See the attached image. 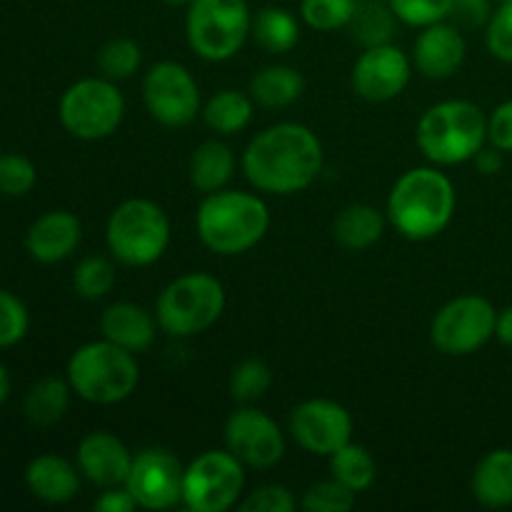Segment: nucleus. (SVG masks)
<instances>
[{
    "label": "nucleus",
    "mask_w": 512,
    "mask_h": 512,
    "mask_svg": "<svg viewBox=\"0 0 512 512\" xmlns=\"http://www.w3.org/2000/svg\"><path fill=\"white\" fill-rule=\"evenodd\" d=\"M355 495L350 488H345L343 483L338 480H323V483H315L305 490L303 500V510L308 512H348L353 510L355 505Z\"/></svg>",
    "instance_id": "c9c22d12"
},
{
    "label": "nucleus",
    "mask_w": 512,
    "mask_h": 512,
    "mask_svg": "<svg viewBox=\"0 0 512 512\" xmlns=\"http://www.w3.org/2000/svg\"><path fill=\"white\" fill-rule=\"evenodd\" d=\"M138 508V503L133 500V495L125 490V485L118 488H105V493L95 500V510L100 512H130Z\"/></svg>",
    "instance_id": "37998d69"
},
{
    "label": "nucleus",
    "mask_w": 512,
    "mask_h": 512,
    "mask_svg": "<svg viewBox=\"0 0 512 512\" xmlns=\"http://www.w3.org/2000/svg\"><path fill=\"white\" fill-rule=\"evenodd\" d=\"M100 333L105 340L130 350V353H143L155 343L158 335V318L135 303H115L105 308L100 318Z\"/></svg>",
    "instance_id": "412c9836"
},
{
    "label": "nucleus",
    "mask_w": 512,
    "mask_h": 512,
    "mask_svg": "<svg viewBox=\"0 0 512 512\" xmlns=\"http://www.w3.org/2000/svg\"><path fill=\"white\" fill-rule=\"evenodd\" d=\"M225 443L248 468L270 470L285 455V438L278 423L253 405H245L230 415L225 423Z\"/></svg>",
    "instance_id": "4468645a"
},
{
    "label": "nucleus",
    "mask_w": 512,
    "mask_h": 512,
    "mask_svg": "<svg viewBox=\"0 0 512 512\" xmlns=\"http://www.w3.org/2000/svg\"><path fill=\"white\" fill-rule=\"evenodd\" d=\"M488 143L503 153H512V100H505L490 113Z\"/></svg>",
    "instance_id": "79ce46f5"
},
{
    "label": "nucleus",
    "mask_w": 512,
    "mask_h": 512,
    "mask_svg": "<svg viewBox=\"0 0 512 512\" xmlns=\"http://www.w3.org/2000/svg\"><path fill=\"white\" fill-rule=\"evenodd\" d=\"M323 170V145L300 123H278L255 135L243 153V173L260 193L293 195Z\"/></svg>",
    "instance_id": "f257e3e1"
},
{
    "label": "nucleus",
    "mask_w": 512,
    "mask_h": 512,
    "mask_svg": "<svg viewBox=\"0 0 512 512\" xmlns=\"http://www.w3.org/2000/svg\"><path fill=\"white\" fill-rule=\"evenodd\" d=\"M485 43L495 58L503 60V63H512V0H505L498 5V10H493Z\"/></svg>",
    "instance_id": "58836bf2"
},
{
    "label": "nucleus",
    "mask_w": 512,
    "mask_h": 512,
    "mask_svg": "<svg viewBox=\"0 0 512 512\" xmlns=\"http://www.w3.org/2000/svg\"><path fill=\"white\" fill-rule=\"evenodd\" d=\"M70 393H73V388H70L68 380L55 378V375L35 380L23 398L25 418L33 425H40V428L55 425L68 413Z\"/></svg>",
    "instance_id": "393cba45"
},
{
    "label": "nucleus",
    "mask_w": 512,
    "mask_h": 512,
    "mask_svg": "<svg viewBox=\"0 0 512 512\" xmlns=\"http://www.w3.org/2000/svg\"><path fill=\"white\" fill-rule=\"evenodd\" d=\"M105 243L110 255L128 268L153 265L170 243L168 215L153 200H125L110 213Z\"/></svg>",
    "instance_id": "423d86ee"
},
{
    "label": "nucleus",
    "mask_w": 512,
    "mask_h": 512,
    "mask_svg": "<svg viewBox=\"0 0 512 512\" xmlns=\"http://www.w3.org/2000/svg\"><path fill=\"white\" fill-rule=\"evenodd\" d=\"M250 35L268 53H290L300 40V23L290 10L268 5L253 18Z\"/></svg>",
    "instance_id": "bb28decb"
},
{
    "label": "nucleus",
    "mask_w": 512,
    "mask_h": 512,
    "mask_svg": "<svg viewBox=\"0 0 512 512\" xmlns=\"http://www.w3.org/2000/svg\"><path fill=\"white\" fill-rule=\"evenodd\" d=\"M495 338L505 345V348H512V305L505 308L503 313H498V323H495Z\"/></svg>",
    "instance_id": "a18cd8bd"
},
{
    "label": "nucleus",
    "mask_w": 512,
    "mask_h": 512,
    "mask_svg": "<svg viewBox=\"0 0 512 512\" xmlns=\"http://www.w3.org/2000/svg\"><path fill=\"white\" fill-rule=\"evenodd\" d=\"M30 313L18 295L0 290V348H13L28 335Z\"/></svg>",
    "instance_id": "e433bc0d"
},
{
    "label": "nucleus",
    "mask_w": 512,
    "mask_h": 512,
    "mask_svg": "<svg viewBox=\"0 0 512 512\" xmlns=\"http://www.w3.org/2000/svg\"><path fill=\"white\" fill-rule=\"evenodd\" d=\"M270 388H273V370H270V365L265 360L245 358L233 368V375H230V395L238 403H258L260 398L268 395Z\"/></svg>",
    "instance_id": "7c9ffc66"
},
{
    "label": "nucleus",
    "mask_w": 512,
    "mask_h": 512,
    "mask_svg": "<svg viewBox=\"0 0 512 512\" xmlns=\"http://www.w3.org/2000/svg\"><path fill=\"white\" fill-rule=\"evenodd\" d=\"M330 473L353 493H363L378 478V463H375L373 453L368 448L355 445L350 440L348 445H343V448L330 455Z\"/></svg>",
    "instance_id": "c85d7f7f"
},
{
    "label": "nucleus",
    "mask_w": 512,
    "mask_h": 512,
    "mask_svg": "<svg viewBox=\"0 0 512 512\" xmlns=\"http://www.w3.org/2000/svg\"><path fill=\"white\" fill-rule=\"evenodd\" d=\"M253 15L245 0H193L185 18V35L203 60L223 63L235 58L248 40Z\"/></svg>",
    "instance_id": "6e6552de"
},
{
    "label": "nucleus",
    "mask_w": 512,
    "mask_h": 512,
    "mask_svg": "<svg viewBox=\"0 0 512 512\" xmlns=\"http://www.w3.org/2000/svg\"><path fill=\"white\" fill-rule=\"evenodd\" d=\"M198 235L208 250L218 255H240L253 250L270 228V213L265 200L243 190H218L208 193L200 203Z\"/></svg>",
    "instance_id": "7ed1b4c3"
},
{
    "label": "nucleus",
    "mask_w": 512,
    "mask_h": 512,
    "mask_svg": "<svg viewBox=\"0 0 512 512\" xmlns=\"http://www.w3.org/2000/svg\"><path fill=\"white\" fill-rule=\"evenodd\" d=\"M243 512H293L295 498L285 485H263L240 503Z\"/></svg>",
    "instance_id": "ea45409f"
},
{
    "label": "nucleus",
    "mask_w": 512,
    "mask_h": 512,
    "mask_svg": "<svg viewBox=\"0 0 512 512\" xmlns=\"http://www.w3.org/2000/svg\"><path fill=\"white\" fill-rule=\"evenodd\" d=\"M415 140L430 163H465L488 143V115L470 100H443L430 105L418 120Z\"/></svg>",
    "instance_id": "20e7f679"
},
{
    "label": "nucleus",
    "mask_w": 512,
    "mask_h": 512,
    "mask_svg": "<svg viewBox=\"0 0 512 512\" xmlns=\"http://www.w3.org/2000/svg\"><path fill=\"white\" fill-rule=\"evenodd\" d=\"M395 20L398 15L393 13L388 0H358V8H355L353 20H350V30H353L355 40L365 45V48H373V45H385L390 43L395 30Z\"/></svg>",
    "instance_id": "c756f323"
},
{
    "label": "nucleus",
    "mask_w": 512,
    "mask_h": 512,
    "mask_svg": "<svg viewBox=\"0 0 512 512\" xmlns=\"http://www.w3.org/2000/svg\"><path fill=\"white\" fill-rule=\"evenodd\" d=\"M38 183V170L33 160L18 153L0 155V195L8 198H23Z\"/></svg>",
    "instance_id": "f704fd0d"
},
{
    "label": "nucleus",
    "mask_w": 512,
    "mask_h": 512,
    "mask_svg": "<svg viewBox=\"0 0 512 512\" xmlns=\"http://www.w3.org/2000/svg\"><path fill=\"white\" fill-rule=\"evenodd\" d=\"M235 173L233 150L218 140L198 145L190 158V183L203 193H218L230 183Z\"/></svg>",
    "instance_id": "a878e982"
},
{
    "label": "nucleus",
    "mask_w": 512,
    "mask_h": 512,
    "mask_svg": "<svg viewBox=\"0 0 512 512\" xmlns=\"http://www.w3.org/2000/svg\"><path fill=\"white\" fill-rule=\"evenodd\" d=\"M25 485L43 503L63 505L80 493V473L73 463H68L60 455L45 453L28 463Z\"/></svg>",
    "instance_id": "aec40b11"
},
{
    "label": "nucleus",
    "mask_w": 512,
    "mask_h": 512,
    "mask_svg": "<svg viewBox=\"0 0 512 512\" xmlns=\"http://www.w3.org/2000/svg\"><path fill=\"white\" fill-rule=\"evenodd\" d=\"M165 3H168V5H190L193 0H165Z\"/></svg>",
    "instance_id": "de8ad7c7"
},
{
    "label": "nucleus",
    "mask_w": 512,
    "mask_h": 512,
    "mask_svg": "<svg viewBox=\"0 0 512 512\" xmlns=\"http://www.w3.org/2000/svg\"><path fill=\"white\" fill-rule=\"evenodd\" d=\"M358 0H303L300 3V15H303L305 25L320 33H330V30L348 28L353 20Z\"/></svg>",
    "instance_id": "72a5a7b5"
},
{
    "label": "nucleus",
    "mask_w": 512,
    "mask_h": 512,
    "mask_svg": "<svg viewBox=\"0 0 512 512\" xmlns=\"http://www.w3.org/2000/svg\"><path fill=\"white\" fill-rule=\"evenodd\" d=\"M385 220L378 208L365 203L348 205L333 223V235L345 250H365L383 238Z\"/></svg>",
    "instance_id": "b1692460"
},
{
    "label": "nucleus",
    "mask_w": 512,
    "mask_h": 512,
    "mask_svg": "<svg viewBox=\"0 0 512 512\" xmlns=\"http://www.w3.org/2000/svg\"><path fill=\"white\" fill-rule=\"evenodd\" d=\"M253 103L255 100L240 90H220L205 103L203 120L213 133L235 135L253 120Z\"/></svg>",
    "instance_id": "cd10ccee"
},
{
    "label": "nucleus",
    "mask_w": 512,
    "mask_h": 512,
    "mask_svg": "<svg viewBox=\"0 0 512 512\" xmlns=\"http://www.w3.org/2000/svg\"><path fill=\"white\" fill-rule=\"evenodd\" d=\"M133 458L128 445L108 430L88 433L78 445V470L100 488H118L128 480Z\"/></svg>",
    "instance_id": "f3484780"
},
{
    "label": "nucleus",
    "mask_w": 512,
    "mask_h": 512,
    "mask_svg": "<svg viewBox=\"0 0 512 512\" xmlns=\"http://www.w3.org/2000/svg\"><path fill=\"white\" fill-rule=\"evenodd\" d=\"M493 18V0H450L448 20L460 30L488 28Z\"/></svg>",
    "instance_id": "a19ab883"
},
{
    "label": "nucleus",
    "mask_w": 512,
    "mask_h": 512,
    "mask_svg": "<svg viewBox=\"0 0 512 512\" xmlns=\"http://www.w3.org/2000/svg\"><path fill=\"white\" fill-rule=\"evenodd\" d=\"M225 310V288L208 273L175 278L155 303L158 325L173 338H193L220 320Z\"/></svg>",
    "instance_id": "0eeeda50"
},
{
    "label": "nucleus",
    "mask_w": 512,
    "mask_h": 512,
    "mask_svg": "<svg viewBox=\"0 0 512 512\" xmlns=\"http://www.w3.org/2000/svg\"><path fill=\"white\" fill-rule=\"evenodd\" d=\"M498 310L483 295H460L435 313L430 325V340L450 358L473 355L495 338Z\"/></svg>",
    "instance_id": "9d476101"
},
{
    "label": "nucleus",
    "mask_w": 512,
    "mask_h": 512,
    "mask_svg": "<svg viewBox=\"0 0 512 512\" xmlns=\"http://www.w3.org/2000/svg\"><path fill=\"white\" fill-rule=\"evenodd\" d=\"M290 433L303 450L330 458L353 438V418L335 400H305L290 413Z\"/></svg>",
    "instance_id": "2eb2a0df"
},
{
    "label": "nucleus",
    "mask_w": 512,
    "mask_h": 512,
    "mask_svg": "<svg viewBox=\"0 0 512 512\" xmlns=\"http://www.w3.org/2000/svg\"><path fill=\"white\" fill-rule=\"evenodd\" d=\"M493 3H498V5H500V3H505V0H493Z\"/></svg>",
    "instance_id": "09e8293b"
},
{
    "label": "nucleus",
    "mask_w": 512,
    "mask_h": 512,
    "mask_svg": "<svg viewBox=\"0 0 512 512\" xmlns=\"http://www.w3.org/2000/svg\"><path fill=\"white\" fill-rule=\"evenodd\" d=\"M115 265L103 255L83 258L73 270V288L83 300H100L115 288Z\"/></svg>",
    "instance_id": "2f4dec72"
},
{
    "label": "nucleus",
    "mask_w": 512,
    "mask_h": 512,
    "mask_svg": "<svg viewBox=\"0 0 512 512\" xmlns=\"http://www.w3.org/2000/svg\"><path fill=\"white\" fill-rule=\"evenodd\" d=\"M475 165L483 175H495L500 168H503V150H498L495 145L490 148H483L478 155H475Z\"/></svg>",
    "instance_id": "c03bdc74"
},
{
    "label": "nucleus",
    "mask_w": 512,
    "mask_h": 512,
    "mask_svg": "<svg viewBox=\"0 0 512 512\" xmlns=\"http://www.w3.org/2000/svg\"><path fill=\"white\" fill-rule=\"evenodd\" d=\"M305 80L290 65H265L250 78V98L270 110L288 108L303 95Z\"/></svg>",
    "instance_id": "5701e85b"
},
{
    "label": "nucleus",
    "mask_w": 512,
    "mask_h": 512,
    "mask_svg": "<svg viewBox=\"0 0 512 512\" xmlns=\"http://www.w3.org/2000/svg\"><path fill=\"white\" fill-rule=\"evenodd\" d=\"M410 60L395 45H373L353 65V90L368 103L398 98L410 80Z\"/></svg>",
    "instance_id": "dca6fc26"
},
{
    "label": "nucleus",
    "mask_w": 512,
    "mask_h": 512,
    "mask_svg": "<svg viewBox=\"0 0 512 512\" xmlns=\"http://www.w3.org/2000/svg\"><path fill=\"white\" fill-rule=\"evenodd\" d=\"M83 225L68 210H48L25 233V250L35 263L55 265L68 260L78 250Z\"/></svg>",
    "instance_id": "6ab92c4d"
},
{
    "label": "nucleus",
    "mask_w": 512,
    "mask_h": 512,
    "mask_svg": "<svg viewBox=\"0 0 512 512\" xmlns=\"http://www.w3.org/2000/svg\"><path fill=\"white\" fill-rule=\"evenodd\" d=\"M68 383L78 398L93 405L123 403L140 383L138 360L110 340H95L70 355Z\"/></svg>",
    "instance_id": "39448f33"
},
{
    "label": "nucleus",
    "mask_w": 512,
    "mask_h": 512,
    "mask_svg": "<svg viewBox=\"0 0 512 512\" xmlns=\"http://www.w3.org/2000/svg\"><path fill=\"white\" fill-rule=\"evenodd\" d=\"M245 488L243 463L230 450H208L185 468L183 505L193 512H225Z\"/></svg>",
    "instance_id": "9b49d317"
},
{
    "label": "nucleus",
    "mask_w": 512,
    "mask_h": 512,
    "mask_svg": "<svg viewBox=\"0 0 512 512\" xmlns=\"http://www.w3.org/2000/svg\"><path fill=\"white\" fill-rule=\"evenodd\" d=\"M143 100L148 113L168 128H185L200 113V90L193 73L175 60L155 63L145 73Z\"/></svg>",
    "instance_id": "f8f14e48"
},
{
    "label": "nucleus",
    "mask_w": 512,
    "mask_h": 512,
    "mask_svg": "<svg viewBox=\"0 0 512 512\" xmlns=\"http://www.w3.org/2000/svg\"><path fill=\"white\" fill-rule=\"evenodd\" d=\"M473 495L485 508L512 505V450L498 448L485 455L473 473Z\"/></svg>",
    "instance_id": "4be33fe9"
},
{
    "label": "nucleus",
    "mask_w": 512,
    "mask_h": 512,
    "mask_svg": "<svg viewBox=\"0 0 512 512\" xmlns=\"http://www.w3.org/2000/svg\"><path fill=\"white\" fill-rule=\"evenodd\" d=\"M185 468L170 450L148 448L133 458L125 490L133 495L138 508L170 510L183 503Z\"/></svg>",
    "instance_id": "ddd939ff"
},
{
    "label": "nucleus",
    "mask_w": 512,
    "mask_h": 512,
    "mask_svg": "<svg viewBox=\"0 0 512 512\" xmlns=\"http://www.w3.org/2000/svg\"><path fill=\"white\" fill-rule=\"evenodd\" d=\"M58 118L73 138L103 140L123 123V93L108 78H83L63 93L58 103Z\"/></svg>",
    "instance_id": "1a4fd4ad"
},
{
    "label": "nucleus",
    "mask_w": 512,
    "mask_h": 512,
    "mask_svg": "<svg viewBox=\"0 0 512 512\" xmlns=\"http://www.w3.org/2000/svg\"><path fill=\"white\" fill-rule=\"evenodd\" d=\"M468 53L463 30L450 20L428 25L413 43V63L425 78L445 80L460 70Z\"/></svg>",
    "instance_id": "a211bd4d"
},
{
    "label": "nucleus",
    "mask_w": 512,
    "mask_h": 512,
    "mask_svg": "<svg viewBox=\"0 0 512 512\" xmlns=\"http://www.w3.org/2000/svg\"><path fill=\"white\" fill-rule=\"evenodd\" d=\"M8 393H10V375H8V370H5V365L0 363V405L5 403Z\"/></svg>",
    "instance_id": "49530a36"
},
{
    "label": "nucleus",
    "mask_w": 512,
    "mask_h": 512,
    "mask_svg": "<svg viewBox=\"0 0 512 512\" xmlns=\"http://www.w3.org/2000/svg\"><path fill=\"white\" fill-rule=\"evenodd\" d=\"M398 20L413 28H428V25L448 20L450 0H388Z\"/></svg>",
    "instance_id": "4c0bfd02"
},
{
    "label": "nucleus",
    "mask_w": 512,
    "mask_h": 512,
    "mask_svg": "<svg viewBox=\"0 0 512 512\" xmlns=\"http://www.w3.org/2000/svg\"><path fill=\"white\" fill-rule=\"evenodd\" d=\"M455 203L448 175L438 168H413L390 190L388 218L408 240H430L448 228Z\"/></svg>",
    "instance_id": "f03ea898"
},
{
    "label": "nucleus",
    "mask_w": 512,
    "mask_h": 512,
    "mask_svg": "<svg viewBox=\"0 0 512 512\" xmlns=\"http://www.w3.org/2000/svg\"><path fill=\"white\" fill-rule=\"evenodd\" d=\"M140 60H143V53L133 38H113L98 50L100 73L113 83L133 78L140 68Z\"/></svg>",
    "instance_id": "473e14b6"
}]
</instances>
